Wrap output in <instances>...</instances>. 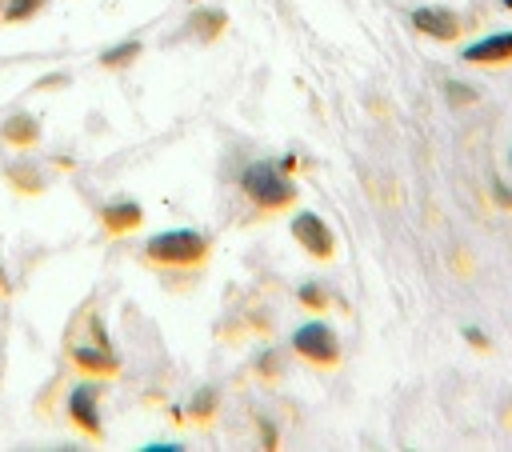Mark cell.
Instances as JSON below:
<instances>
[{"label": "cell", "instance_id": "277c9868", "mask_svg": "<svg viewBox=\"0 0 512 452\" xmlns=\"http://www.w3.org/2000/svg\"><path fill=\"white\" fill-rule=\"evenodd\" d=\"M292 236H296V244H300L308 256L328 260V256L336 252L332 228H328V224H324L316 212H296V216H292Z\"/></svg>", "mask_w": 512, "mask_h": 452}, {"label": "cell", "instance_id": "ba28073f", "mask_svg": "<svg viewBox=\"0 0 512 452\" xmlns=\"http://www.w3.org/2000/svg\"><path fill=\"white\" fill-rule=\"evenodd\" d=\"M72 364H76L80 372L96 376V380L120 372V360H116L108 348H96V344H76V348H72Z\"/></svg>", "mask_w": 512, "mask_h": 452}, {"label": "cell", "instance_id": "d6986e66", "mask_svg": "<svg viewBox=\"0 0 512 452\" xmlns=\"http://www.w3.org/2000/svg\"><path fill=\"white\" fill-rule=\"evenodd\" d=\"M8 292V276H4V268H0V296Z\"/></svg>", "mask_w": 512, "mask_h": 452}, {"label": "cell", "instance_id": "9a60e30c", "mask_svg": "<svg viewBox=\"0 0 512 452\" xmlns=\"http://www.w3.org/2000/svg\"><path fill=\"white\" fill-rule=\"evenodd\" d=\"M300 304H308V308H316V312H324V304H328V296H324L320 288H312V284H304V288H300Z\"/></svg>", "mask_w": 512, "mask_h": 452}, {"label": "cell", "instance_id": "7402d4cb", "mask_svg": "<svg viewBox=\"0 0 512 452\" xmlns=\"http://www.w3.org/2000/svg\"><path fill=\"white\" fill-rule=\"evenodd\" d=\"M508 160H512V152H508Z\"/></svg>", "mask_w": 512, "mask_h": 452}, {"label": "cell", "instance_id": "30bf717a", "mask_svg": "<svg viewBox=\"0 0 512 452\" xmlns=\"http://www.w3.org/2000/svg\"><path fill=\"white\" fill-rule=\"evenodd\" d=\"M0 136H4V144H12V148H32V144L40 140V128H36L32 116H12V120L0 128Z\"/></svg>", "mask_w": 512, "mask_h": 452}, {"label": "cell", "instance_id": "3957f363", "mask_svg": "<svg viewBox=\"0 0 512 452\" xmlns=\"http://www.w3.org/2000/svg\"><path fill=\"white\" fill-rule=\"evenodd\" d=\"M292 348H296L308 364H316V368H336V364H340V340H336V332H332L324 320H312V324L296 328V332H292Z\"/></svg>", "mask_w": 512, "mask_h": 452}, {"label": "cell", "instance_id": "4fadbf2b", "mask_svg": "<svg viewBox=\"0 0 512 452\" xmlns=\"http://www.w3.org/2000/svg\"><path fill=\"white\" fill-rule=\"evenodd\" d=\"M224 24H228V20H224V12H196L188 28H196V32L204 36V40H212V36H216V32H220Z\"/></svg>", "mask_w": 512, "mask_h": 452}, {"label": "cell", "instance_id": "2e32d148", "mask_svg": "<svg viewBox=\"0 0 512 452\" xmlns=\"http://www.w3.org/2000/svg\"><path fill=\"white\" fill-rule=\"evenodd\" d=\"M444 92H448V100H452V104H468V100H476V96H472V88H468V84H448V88H444Z\"/></svg>", "mask_w": 512, "mask_h": 452}, {"label": "cell", "instance_id": "9c48e42d", "mask_svg": "<svg viewBox=\"0 0 512 452\" xmlns=\"http://www.w3.org/2000/svg\"><path fill=\"white\" fill-rule=\"evenodd\" d=\"M100 220H104V228H108L112 236H120V232H132V228H140L144 212H140V204H132V200H116V204H104Z\"/></svg>", "mask_w": 512, "mask_h": 452}, {"label": "cell", "instance_id": "6da1fadb", "mask_svg": "<svg viewBox=\"0 0 512 452\" xmlns=\"http://www.w3.org/2000/svg\"><path fill=\"white\" fill-rule=\"evenodd\" d=\"M240 188H244V196H248L260 212H280V208H288V204L296 200V184L284 180L280 168H272V164H264V160H256V164H248V168L240 172Z\"/></svg>", "mask_w": 512, "mask_h": 452}, {"label": "cell", "instance_id": "5b68a950", "mask_svg": "<svg viewBox=\"0 0 512 452\" xmlns=\"http://www.w3.org/2000/svg\"><path fill=\"white\" fill-rule=\"evenodd\" d=\"M68 416H72V424L84 432V436H104V428H100V412H96V392L88 388V384H80V388H72V396H68Z\"/></svg>", "mask_w": 512, "mask_h": 452}, {"label": "cell", "instance_id": "44dd1931", "mask_svg": "<svg viewBox=\"0 0 512 452\" xmlns=\"http://www.w3.org/2000/svg\"><path fill=\"white\" fill-rule=\"evenodd\" d=\"M504 8H512V0H504Z\"/></svg>", "mask_w": 512, "mask_h": 452}, {"label": "cell", "instance_id": "8992f818", "mask_svg": "<svg viewBox=\"0 0 512 452\" xmlns=\"http://www.w3.org/2000/svg\"><path fill=\"white\" fill-rule=\"evenodd\" d=\"M460 60H468V64H508L512 60V32H492V36L468 44L460 52Z\"/></svg>", "mask_w": 512, "mask_h": 452}, {"label": "cell", "instance_id": "7a4b0ae2", "mask_svg": "<svg viewBox=\"0 0 512 452\" xmlns=\"http://www.w3.org/2000/svg\"><path fill=\"white\" fill-rule=\"evenodd\" d=\"M144 256L152 264H164V268H192V264H200L208 256V240L200 232H188V228L160 232V236H152L144 244Z\"/></svg>", "mask_w": 512, "mask_h": 452}, {"label": "cell", "instance_id": "ffe728a7", "mask_svg": "<svg viewBox=\"0 0 512 452\" xmlns=\"http://www.w3.org/2000/svg\"><path fill=\"white\" fill-rule=\"evenodd\" d=\"M0 20H4V0H0Z\"/></svg>", "mask_w": 512, "mask_h": 452}, {"label": "cell", "instance_id": "5bb4252c", "mask_svg": "<svg viewBox=\"0 0 512 452\" xmlns=\"http://www.w3.org/2000/svg\"><path fill=\"white\" fill-rule=\"evenodd\" d=\"M212 408H216V392H212V388L196 392V400L188 404V412H192V416H200V420H204V416H212Z\"/></svg>", "mask_w": 512, "mask_h": 452}, {"label": "cell", "instance_id": "e0dca14e", "mask_svg": "<svg viewBox=\"0 0 512 452\" xmlns=\"http://www.w3.org/2000/svg\"><path fill=\"white\" fill-rule=\"evenodd\" d=\"M464 340H468V344H476V348H488V336H484L480 328H464Z\"/></svg>", "mask_w": 512, "mask_h": 452}, {"label": "cell", "instance_id": "ac0fdd59", "mask_svg": "<svg viewBox=\"0 0 512 452\" xmlns=\"http://www.w3.org/2000/svg\"><path fill=\"white\" fill-rule=\"evenodd\" d=\"M492 196H496V200H500L504 208H512V192H508L504 184H492Z\"/></svg>", "mask_w": 512, "mask_h": 452}, {"label": "cell", "instance_id": "8fae6325", "mask_svg": "<svg viewBox=\"0 0 512 452\" xmlns=\"http://www.w3.org/2000/svg\"><path fill=\"white\" fill-rule=\"evenodd\" d=\"M44 4H48V0H8V4H4V24H24V20L40 16Z\"/></svg>", "mask_w": 512, "mask_h": 452}, {"label": "cell", "instance_id": "52a82bcc", "mask_svg": "<svg viewBox=\"0 0 512 452\" xmlns=\"http://www.w3.org/2000/svg\"><path fill=\"white\" fill-rule=\"evenodd\" d=\"M412 28L432 36V40H456L460 36V20L448 8H416L412 12Z\"/></svg>", "mask_w": 512, "mask_h": 452}, {"label": "cell", "instance_id": "7c38bea8", "mask_svg": "<svg viewBox=\"0 0 512 452\" xmlns=\"http://www.w3.org/2000/svg\"><path fill=\"white\" fill-rule=\"evenodd\" d=\"M136 56H140V40H128V44L108 48V52L100 56V64H104V68H124V64H132Z\"/></svg>", "mask_w": 512, "mask_h": 452}]
</instances>
